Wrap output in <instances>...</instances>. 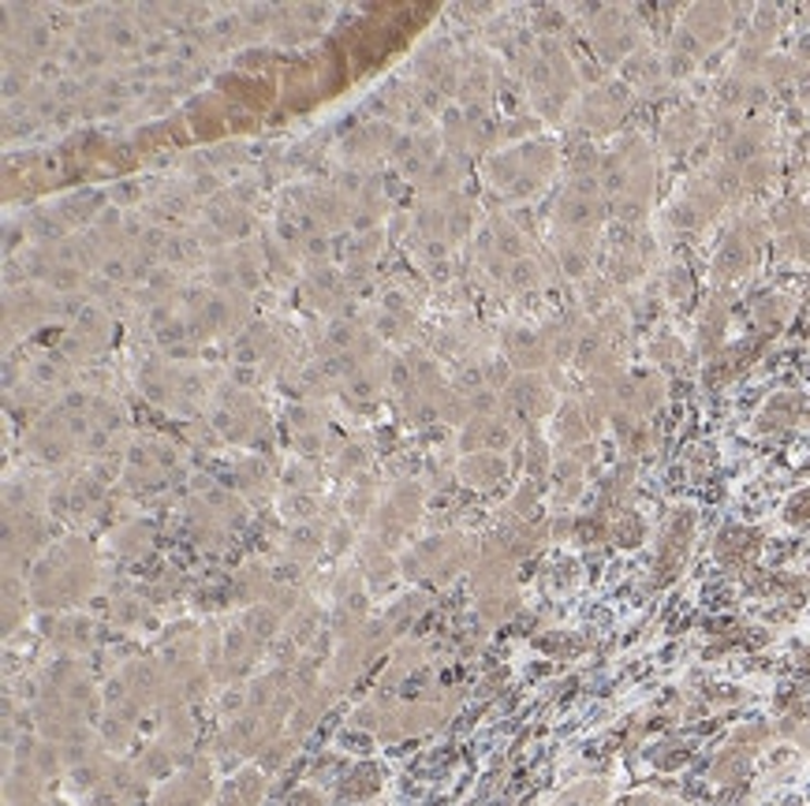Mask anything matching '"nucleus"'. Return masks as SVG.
<instances>
[{"mask_svg":"<svg viewBox=\"0 0 810 806\" xmlns=\"http://www.w3.org/2000/svg\"><path fill=\"white\" fill-rule=\"evenodd\" d=\"M691 530H695V515L691 512H676L673 520L665 523V534H661L658 546V564H653V586H665L679 575L687 560V549H691Z\"/></svg>","mask_w":810,"mask_h":806,"instance_id":"1","label":"nucleus"},{"mask_svg":"<svg viewBox=\"0 0 810 806\" xmlns=\"http://www.w3.org/2000/svg\"><path fill=\"white\" fill-rule=\"evenodd\" d=\"M684 23H687V34H691L702 49H710L728 34L732 12H728V8H721V4H699V8H691V12H687Z\"/></svg>","mask_w":810,"mask_h":806,"instance_id":"2","label":"nucleus"},{"mask_svg":"<svg viewBox=\"0 0 810 806\" xmlns=\"http://www.w3.org/2000/svg\"><path fill=\"white\" fill-rule=\"evenodd\" d=\"M758 549H762V534L751 530V527H728L721 530L717 546H713V553L725 567H744L747 560H751Z\"/></svg>","mask_w":810,"mask_h":806,"instance_id":"3","label":"nucleus"},{"mask_svg":"<svg viewBox=\"0 0 810 806\" xmlns=\"http://www.w3.org/2000/svg\"><path fill=\"white\" fill-rule=\"evenodd\" d=\"M799 411H803V396H796V392H777V396L762 407V415H758V429H762V433H773V429L791 426L799 418Z\"/></svg>","mask_w":810,"mask_h":806,"instance_id":"4","label":"nucleus"},{"mask_svg":"<svg viewBox=\"0 0 810 806\" xmlns=\"http://www.w3.org/2000/svg\"><path fill=\"white\" fill-rule=\"evenodd\" d=\"M747 266H751V243H747L739 232H732L728 240H725V247H721V254H717V261H713V269H717V280L739 277Z\"/></svg>","mask_w":810,"mask_h":806,"instance_id":"5","label":"nucleus"},{"mask_svg":"<svg viewBox=\"0 0 810 806\" xmlns=\"http://www.w3.org/2000/svg\"><path fill=\"white\" fill-rule=\"evenodd\" d=\"M699 131H702L699 109H679L676 117H668V124H665V146L668 150H687V146L699 138Z\"/></svg>","mask_w":810,"mask_h":806,"instance_id":"6","label":"nucleus"},{"mask_svg":"<svg viewBox=\"0 0 810 806\" xmlns=\"http://www.w3.org/2000/svg\"><path fill=\"white\" fill-rule=\"evenodd\" d=\"M725 321H728V303L717 295V300H710V306H705L702 318H699V344H702V352H713V347L721 344Z\"/></svg>","mask_w":810,"mask_h":806,"instance_id":"7","label":"nucleus"},{"mask_svg":"<svg viewBox=\"0 0 810 806\" xmlns=\"http://www.w3.org/2000/svg\"><path fill=\"white\" fill-rule=\"evenodd\" d=\"M512 400H516L523 411H530V415H542V411H549V403H553V396H549V384L538 381V378L516 381V392H512Z\"/></svg>","mask_w":810,"mask_h":806,"instance_id":"8","label":"nucleus"},{"mask_svg":"<svg viewBox=\"0 0 810 806\" xmlns=\"http://www.w3.org/2000/svg\"><path fill=\"white\" fill-rule=\"evenodd\" d=\"M747 761H751V750H739V747H728L725 755L713 761V777H717L721 784H732L739 781V777L747 773Z\"/></svg>","mask_w":810,"mask_h":806,"instance_id":"9","label":"nucleus"},{"mask_svg":"<svg viewBox=\"0 0 810 806\" xmlns=\"http://www.w3.org/2000/svg\"><path fill=\"white\" fill-rule=\"evenodd\" d=\"M556 433H561V441H568V444L587 441L590 426H587V415H582L579 403H568V407L561 411V423H556Z\"/></svg>","mask_w":810,"mask_h":806,"instance_id":"10","label":"nucleus"},{"mask_svg":"<svg viewBox=\"0 0 810 806\" xmlns=\"http://www.w3.org/2000/svg\"><path fill=\"white\" fill-rule=\"evenodd\" d=\"M642 534H647V527H642V520H639L635 512H624L621 520H616V527H613L616 546H624V549H635V546H639Z\"/></svg>","mask_w":810,"mask_h":806,"instance_id":"11","label":"nucleus"},{"mask_svg":"<svg viewBox=\"0 0 810 806\" xmlns=\"http://www.w3.org/2000/svg\"><path fill=\"white\" fill-rule=\"evenodd\" d=\"M788 310H791V303H788V300H781V295H770V300H762V306H758V321H762V329H765V332H773V329H781V326H784Z\"/></svg>","mask_w":810,"mask_h":806,"instance_id":"12","label":"nucleus"},{"mask_svg":"<svg viewBox=\"0 0 810 806\" xmlns=\"http://www.w3.org/2000/svg\"><path fill=\"white\" fill-rule=\"evenodd\" d=\"M650 761L658 769H676V766H684V761H687V747H684V743L668 740V743H661V747L650 750Z\"/></svg>","mask_w":810,"mask_h":806,"instance_id":"13","label":"nucleus"},{"mask_svg":"<svg viewBox=\"0 0 810 806\" xmlns=\"http://www.w3.org/2000/svg\"><path fill=\"white\" fill-rule=\"evenodd\" d=\"M773 176V161L770 157H754V161H747L744 169H739V180H744V187H762L765 180Z\"/></svg>","mask_w":810,"mask_h":806,"instance_id":"14","label":"nucleus"},{"mask_svg":"<svg viewBox=\"0 0 810 806\" xmlns=\"http://www.w3.org/2000/svg\"><path fill=\"white\" fill-rule=\"evenodd\" d=\"M762 75L770 78V83H788V78H796L799 75V64H791L788 57H765V64H762Z\"/></svg>","mask_w":810,"mask_h":806,"instance_id":"15","label":"nucleus"},{"mask_svg":"<svg viewBox=\"0 0 810 806\" xmlns=\"http://www.w3.org/2000/svg\"><path fill=\"white\" fill-rule=\"evenodd\" d=\"M668 221H673L676 228H687V232H691V228L705 224V217L699 213V209H695V202H691V198H684V202H676V206H673Z\"/></svg>","mask_w":810,"mask_h":806,"instance_id":"16","label":"nucleus"},{"mask_svg":"<svg viewBox=\"0 0 810 806\" xmlns=\"http://www.w3.org/2000/svg\"><path fill=\"white\" fill-rule=\"evenodd\" d=\"M679 355H684V347H679V340H676V337H668V332H665V337H658V340L650 344V358H653V363L673 366Z\"/></svg>","mask_w":810,"mask_h":806,"instance_id":"17","label":"nucleus"},{"mask_svg":"<svg viewBox=\"0 0 810 806\" xmlns=\"http://www.w3.org/2000/svg\"><path fill=\"white\" fill-rule=\"evenodd\" d=\"M658 75H661V64L653 57H635L631 64H627V78H635V83H653Z\"/></svg>","mask_w":810,"mask_h":806,"instance_id":"18","label":"nucleus"},{"mask_svg":"<svg viewBox=\"0 0 810 806\" xmlns=\"http://www.w3.org/2000/svg\"><path fill=\"white\" fill-rule=\"evenodd\" d=\"M784 520H788V523H810V489H799V493L784 504Z\"/></svg>","mask_w":810,"mask_h":806,"instance_id":"19","label":"nucleus"},{"mask_svg":"<svg viewBox=\"0 0 810 806\" xmlns=\"http://www.w3.org/2000/svg\"><path fill=\"white\" fill-rule=\"evenodd\" d=\"M691 292H695L691 273L687 269H668V295L673 300H691Z\"/></svg>","mask_w":810,"mask_h":806,"instance_id":"20","label":"nucleus"},{"mask_svg":"<svg viewBox=\"0 0 810 806\" xmlns=\"http://www.w3.org/2000/svg\"><path fill=\"white\" fill-rule=\"evenodd\" d=\"M538 280H542V269H538L530 258H519L516 269H512V284H516V288H535Z\"/></svg>","mask_w":810,"mask_h":806,"instance_id":"21","label":"nucleus"},{"mask_svg":"<svg viewBox=\"0 0 810 806\" xmlns=\"http://www.w3.org/2000/svg\"><path fill=\"white\" fill-rule=\"evenodd\" d=\"M582 300H587L590 310H601L609 300V284L605 280H587V284H582Z\"/></svg>","mask_w":810,"mask_h":806,"instance_id":"22","label":"nucleus"},{"mask_svg":"<svg viewBox=\"0 0 810 806\" xmlns=\"http://www.w3.org/2000/svg\"><path fill=\"white\" fill-rule=\"evenodd\" d=\"M796 717H803V724H810V706H799V709H796ZM788 732L796 735V740L810 750V732H799V729H788Z\"/></svg>","mask_w":810,"mask_h":806,"instance_id":"23","label":"nucleus"},{"mask_svg":"<svg viewBox=\"0 0 810 806\" xmlns=\"http://www.w3.org/2000/svg\"><path fill=\"white\" fill-rule=\"evenodd\" d=\"M561 23H564L561 12H542V15H538V26H542V30H553V26H561Z\"/></svg>","mask_w":810,"mask_h":806,"instance_id":"24","label":"nucleus"},{"mask_svg":"<svg viewBox=\"0 0 810 806\" xmlns=\"http://www.w3.org/2000/svg\"><path fill=\"white\" fill-rule=\"evenodd\" d=\"M486 378H490L493 384H501L504 378H508V370H504L501 363H496V366H486Z\"/></svg>","mask_w":810,"mask_h":806,"instance_id":"25","label":"nucleus"}]
</instances>
